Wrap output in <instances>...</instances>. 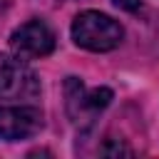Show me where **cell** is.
I'll return each instance as SVG.
<instances>
[{"label": "cell", "instance_id": "4", "mask_svg": "<svg viewBox=\"0 0 159 159\" xmlns=\"http://www.w3.org/2000/svg\"><path fill=\"white\" fill-rule=\"evenodd\" d=\"M10 47L22 60H37L47 57L55 50V32L42 20H27L10 35Z\"/></svg>", "mask_w": 159, "mask_h": 159}, {"label": "cell", "instance_id": "1", "mask_svg": "<svg viewBox=\"0 0 159 159\" xmlns=\"http://www.w3.org/2000/svg\"><path fill=\"white\" fill-rule=\"evenodd\" d=\"M124 37V27L99 12V10H84L72 20V40L77 47L89 50V52H109L114 47H119Z\"/></svg>", "mask_w": 159, "mask_h": 159}, {"label": "cell", "instance_id": "3", "mask_svg": "<svg viewBox=\"0 0 159 159\" xmlns=\"http://www.w3.org/2000/svg\"><path fill=\"white\" fill-rule=\"evenodd\" d=\"M40 94V80L17 55H0V99L30 102Z\"/></svg>", "mask_w": 159, "mask_h": 159}, {"label": "cell", "instance_id": "2", "mask_svg": "<svg viewBox=\"0 0 159 159\" xmlns=\"http://www.w3.org/2000/svg\"><path fill=\"white\" fill-rule=\"evenodd\" d=\"M112 97L114 94H112L109 87L87 89L82 84V80H77V77H67L65 80V107H67V117L72 119L75 127H82V129L92 127L97 114L109 107Z\"/></svg>", "mask_w": 159, "mask_h": 159}, {"label": "cell", "instance_id": "6", "mask_svg": "<svg viewBox=\"0 0 159 159\" xmlns=\"http://www.w3.org/2000/svg\"><path fill=\"white\" fill-rule=\"evenodd\" d=\"M99 154L102 157H132L134 152L122 142V139H114V137H109V139H104L102 142V147H99Z\"/></svg>", "mask_w": 159, "mask_h": 159}, {"label": "cell", "instance_id": "7", "mask_svg": "<svg viewBox=\"0 0 159 159\" xmlns=\"http://www.w3.org/2000/svg\"><path fill=\"white\" fill-rule=\"evenodd\" d=\"M117 7H122V10H127V12H137L139 7H142V0H112Z\"/></svg>", "mask_w": 159, "mask_h": 159}, {"label": "cell", "instance_id": "5", "mask_svg": "<svg viewBox=\"0 0 159 159\" xmlns=\"http://www.w3.org/2000/svg\"><path fill=\"white\" fill-rule=\"evenodd\" d=\"M42 129V112L27 104L0 107V139L2 142H22L35 137Z\"/></svg>", "mask_w": 159, "mask_h": 159}]
</instances>
